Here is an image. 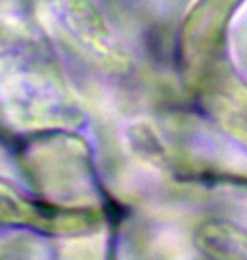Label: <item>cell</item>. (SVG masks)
<instances>
[{"instance_id": "cell-1", "label": "cell", "mask_w": 247, "mask_h": 260, "mask_svg": "<svg viewBox=\"0 0 247 260\" xmlns=\"http://www.w3.org/2000/svg\"><path fill=\"white\" fill-rule=\"evenodd\" d=\"M0 86L10 115L22 125L63 127L76 118L63 83L31 49H0Z\"/></svg>"}, {"instance_id": "cell-2", "label": "cell", "mask_w": 247, "mask_h": 260, "mask_svg": "<svg viewBox=\"0 0 247 260\" xmlns=\"http://www.w3.org/2000/svg\"><path fill=\"white\" fill-rule=\"evenodd\" d=\"M65 25L71 39L81 46L83 49L92 53L95 58L114 63L119 61V53L110 43L102 17L97 14L87 0H66L65 5Z\"/></svg>"}]
</instances>
